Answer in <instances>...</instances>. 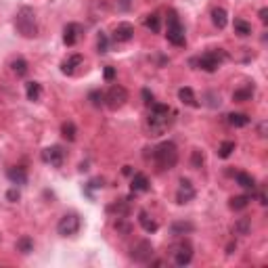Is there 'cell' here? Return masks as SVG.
<instances>
[{
    "label": "cell",
    "instance_id": "obj_1",
    "mask_svg": "<svg viewBox=\"0 0 268 268\" xmlns=\"http://www.w3.org/2000/svg\"><path fill=\"white\" fill-rule=\"evenodd\" d=\"M172 109L164 103H153L151 105V114L147 117V126H149L151 136H161L168 128L172 126Z\"/></svg>",
    "mask_w": 268,
    "mask_h": 268
},
{
    "label": "cell",
    "instance_id": "obj_2",
    "mask_svg": "<svg viewBox=\"0 0 268 268\" xmlns=\"http://www.w3.org/2000/svg\"><path fill=\"white\" fill-rule=\"evenodd\" d=\"M227 59H229V53L224 51V48H211V51H208L206 55L195 57L189 63H191L195 69H203V72H208V74H214Z\"/></svg>",
    "mask_w": 268,
    "mask_h": 268
},
{
    "label": "cell",
    "instance_id": "obj_3",
    "mask_svg": "<svg viewBox=\"0 0 268 268\" xmlns=\"http://www.w3.org/2000/svg\"><path fill=\"white\" fill-rule=\"evenodd\" d=\"M15 30L23 38H34L38 34V23H36V13L32 6H21L15 15Z\"/></svg>",
    "mask_w": 268,
    "mask_h": 268
},
{
    "label": "cell",
    "instance_id": "obj_4",
    "mask_svg": "<svg viewBox=\"0 0 268 268\" xmlns=\"http://www.w3.org/2000/svg\"><path fill=\"white\" fill-rule=\"evenodd\" d=\"M153 159L161 170H172L176 161H178V149H176L172 140H164L153 149Z\"/></svg>",
    "mask_w": 268,
    "mask_h": 268
},
{
    "label": "cell",
    "instance_id": "obj_5",
    "mask_svg": "<svg viewBox=\"0 0 268 268\" xmlns=\"http://www.w3.org/2000/svg\"><path fill=\"white\" fill-rule=\"evenodd\" d=\"M166 38L170 44L174 46H185L187 44V34H185V25L180 23L176 11H168V32Z\"/></svg>",
    "mask_w": 268,
    "mask_h": 268
},
{
    "label": "cell",
    "instance_id": "obj_6",
    "mask_svg": "<svg viewBox=\"0 0 268 268\" xmlns=\"http://www.w3.org/2000/svg\"><path fill=\"white\" fill-rule=\"evenodd\" d=\"M128 101V90L124 86H111L107 93H105V105H107L109 109H119L124 107V103Z\"/></svg>",
    "mask_w": 268,
    "mask_h": 268
},
{
    "label": "cell",
    "instance_id": "obj_7",
    "mask_svg": "<svg viewBox=\"0 0 268 268\" xmlns=\"http://www.w3.org/2000/svg\"><path fill=\"white\" fill-rule=\"evenodd\" d=\"M80 216L77 214H65L57 224V232L61 237H74L80 230Z\"/></svg>",
    "mask_w": 268,
    "mask_h": 268
},
{
    "label": "cell",
    "instance_id": "obj_8",
    "mask_svg": "<svg viewBox=\"0 0 268 268\" xmlns=\"http://www.w3.org/2000/svg\"><path fill=\"white\" fill-rule=\"evenodd\" d=\"M172 260L176 266H187L193 260V248L189 241H180L172 248Z\"/></svg>",
    "mask_w": 268,
    "mask_h": 268
},
{
    "label": "cell",
    "instance_id": "obj_9",
    "mask_svg": "<svg viewBox=\"0 0 268 268\" xmlns=\"http://www.w3.org/2000/svg\"><path fill=\"white\" fill-rule=\"evenodd\" d=\"M151 258H153V245H151V241H138L132 248V260H134V262L147 264V262H151Z\"/></svg>",
    "mask_w": 268,
    "mask_h": 268
},
{
    "label": "cell",
    "instance_id": "obj_10",
    "mask_svg": "<svg viewBox=\"0 0 268 268\" xmlns=\"http://www.w3.org/2000/svg\"><path fill=\"white\" fill-rule=\"evenodd\" d=\"M42 161H44V164H51L53 168H61L63 161H65V151H63L59 145L46 147V149L42 151Z\"/></svg>",
    "mask_w": 268,
    "mask_h": 268
},
{
    "label": "cell",
    "instance_id": "obj_11",
    "mask_svg": "<svg viewBox=\"0 0 268 268\" xmlns=\"http://www.w3.org/2000/svg\"><path fill=\"white\" fill-rule=\"evenodd\" d=\"M191 199H195V187H193V182L189 180V178H180L178 182V191H176V201L180 203H189Z\"/></svg>",
    "mask_w": 268,
    "mask_h": 268
},
{
    "label": "cell",
    "instance_id": "obj_12",
    "mask_svg": "<svg viewBox=\"0 0 268 268\" xmlns=\"http://www.w3.org/2000/svg\"><path fill=\"white\" fill-rule=\"evenodd\" d=\"M134 38V25L128 21H122L117 23V27L114 30V42H130Z\"/></svg>",
    "mask_w": 268,
    "mask_h": 268
},
{
    "label": "cell",
    "instance_id": "obj_13",
    "mask_svg": "<svg viewBox=\"0 0 268 268\" xmlns=\"http://www.w3.org/2000/svg\"><path fill=\"white\" fill-rule=\"evenodd\" d=\"M82 36V25L80 23H67L63 27V42H65L67 46H74L77 40Z\"/></svg>",
    "mask_w": 268,
    "mask_h": 268
},
{
    "label": "cell",
    "instance_id": "obj_14",
    "mask_svg": "<svg viewBox=\"0 0 268 268\" xmlns=\"http://www.w3.org/2000/svg\"><path fill=\"white\" fill-rule=\"evenodd\" d=\"M107 214L115 216V218H128L130 214V197L128 199H117L111 206H107Z\"/></svg>",
    "mask_w": 268,
    "mask_h": 268
},
{
    "label": "cell",
    "instance_id": "obj_15",
    "mask_svg": "<svg viewBox=\"0 0 268 268\" xmlns=\"http://www.w3.org/2000/svg\"><path fill=\"white\" fill-rule=\"evenodd\" d=\"M6 178H9L15 187H23L27 182V172H25V168H21V166H13L6 170Z\"/></svg>",
    "mask_w": 268,
    "mask_h": 268
},
{
    "label": "cell",
    "instance_id": "obj_16",
    "mask_svg": "<svg viewBox=\"0 0 268 268\" xmlns=\"http://www.w3.org/2000/svg\"><path fill=\"white\" fill-rule=\"evenodd\" d=\"M82 61H84L82 55H72V57H67L65 61L61 63V72L65 74V76H74L76 69L82 65Z\"/></svg>",
    "mask_w": 268,
    "mask_h": 268
},
{
    "label": "cell",
    "instance_id": "obj_17",
    "mask_svg": "<svg viewBox=\"0 0 268 268\" xmlns=\"http://www.w3.org/2000/svg\"><path fill=\"white\" fill-rule=\"evenodd\" d=\"M130 189H132V193L136 195V193H147L149 191V178H147L145 174H134L132 176V185H130Z\"/></svg>",
    "mask_w": 268,
    "mask_h": 268
},
{
    "label": "cell",
    "instance_id": "obj_18",
    "mask_svg": "<svg viewBox=\"0 0 268 268\" xmlns=\"http://www.w3.org/2000/svg\"><path fill=\"white\" fill-rule=\"evenodd\" d=\"M253 90H256V86H253V84H245V86L237 88L235 93H232V101H237V103L251 101V96H253Z\"/></svg>",
    "mask_w": 268,
    "mask_h": 268
},
{
    "label": "cell",
    "instance_id": "obj_19",
    "mask_svg": "<svg viewBox=\"0 0 268 268\" xmlns=\"http://www.w3.org/2000/svg\"><path fill=\"white\" fill-rule=\"evenodd\" d=\"M138 224L143 227L145 232H149V235H151V232H157V229H159V227H157V222H155L145 210H140V211H138Z\"/></svg>",
    "mask_w": 268,
    "mask_h": 268
},
{
    "label": "cell",
    "instance_id": "obj_20",
    "mask_svg": "<svg viewBox=\"0 0 268 268\" xmlns=\"http://www.w3.org/2000/svg\"><path fill=\"white\" fill-rule=\"evenodd\" d=\"M235 180H237L239 187L245 189V191H253V189H256V178H253L251 174H248V172H237Z\"/></svg>",
    "mask_w": 268,
    "mask_h": 268
},
{
    "label": "cell",
    "instance_id": "obj_21",
    "mask_svg": "<svg viewBox=\"0 0 268 268\" xmlns=\"http://www.w3.org/2000/svg\"><path fill=\"white\" fill-rule=\"evenodd\" d=\"M211 23H214L218 30H224L229 23V15H227V11L222 9V6H216L214 11H211Z\"/></svg>",
    "mask_w": 268,
    "mask_h": 268
},
{
    "label": "cell",
    "instance_id": "obj_22",
    "mask_svg": "<svg viewBox=\"0 0 268 268\" xmlns=\"http://www.w3.org/2000/svg\"><path fill=\"white\" fill-rule=\"evenodd\" d=\"M178 98L185 105H189V107H199V101H197V96H195V93H193V88H189V86H185V88H180L178 90Z\"/></svg>",
    "mask_w": 268,
    "mask_h": 268
},
{
    "label": "cell",
    "instance_id": "obj_23",
    "mask_svg": "<svg viewBox=\"0 0 268 268\" xmlns=\"http://www.w3.org/2000/svg\"><path fill=\"white\" fill-rule=\"evenodd\" d=\"M227 122L230 126H235V128H245V126L251 122V117L248 114H229L227 115Z\"/></svg>",
    "mask_w": 268,
    "mask_h": 268
},
{
    "label": "cell",
    "instance_id": "obj_24",
    "mask_svg": "<svg viewBox=\"0 0 268 268\" xmlns=\"http://www.w3.org/2000/svg\"><path fill=\"white\" fill-rule=\"evenodd\" d=\"M25 95L30 101H40V96H42V84L40 82H27L25 84Z\"/></svg>",
    "mask_w": 268,
    "mask_h": 268
},
{
    "label": "cell",
    "instance_id": "obj_25",
    "mask_svg": "<svg viewBox=\"0 0 268 268\" xmlns=\"http://www.w3.org/2000/svg\"><path fill=\"white\" fill-rule=\"evenodd\" d=\"M15 248H17V251L23 253V256H27V253H32V251H34V239H32V237H27V235L19 237V239H17V243H15Z\"/></svg>",
    "mask_w": 268,
    "mask_h": 268
},
{
    "label": "cell",
    "instance_id": "obj_26",
    "mask_svg": "<svg viewBox=\"0 0 268 268\" xmlns=\"http://www.w3.org/2000/svg\"><path fill=\"white\" fill-rule=\"evenodd\" d=\"M145 27L147 30H151L153 34H159L161 32V17L157 13H151V15L145 17Z\"/></svg>",
    "mask_w": 268,
    "mask_h": 268
},
{
    "label": "cell",
    "instance_id": "obj_27",
    "mask_svg": "<svg viewBox=\"0 0 268 268\" xmlns=\"http://www.w3.org/2000/svg\"><path fill=\"white\" fill-rule=\"evenodd\" d=\"M193 222H174L170 227V232L174 237H180V235H187V232H193Z\"/></svg>",
    "mask_w": 268,
    "mask_h": 268
},
{
    "label": "cell",
    "instance_id": "obj_28",
    "mask_svg": "<svg viewBox=\"0 0 268 268\" xmlns=\"http://www.w3.org/2000/svg\"><path fill=\"white\" fill-rule=\"evenodd\" d=\"M249 201H251V195H237V197H232L230 199V210H235V211H239V210H245L249 206Z\"/></svg>",
    "mask_w": 268,
    "mask_h": 268
},
{
    "label": "cell",
    "instance_id": "obj_29",
    "mask_svg": "<svg viewBox=\"0 0 268 268\" xmlns=\"http://www.w3.org/2000/svg\"><path fill=\"white\" fill-rule=\"evenodd\" d=\"M232 27H235V34H239V36H251V23H248L245 19H235V23H232Z\"/></svg>",
    "mask_w": 268,
    "mask_h": 268
},
{
    "label": "cell",
    "instance_id": "obj_30",
    "mask_svg": "<svg viewBox=\"0 0 268 268\" xmlns=\"http://www.w3.org/2000/svg\"><path fill=\"white\" fill-rule=\"evenodd\" d=\"M235 140H224V143L218 147V157H222V159H227L232 155V151H235Z\"/></svg>",
    "mask_w": 268,
    "mask_h": 268
},
{
    "label": "cell",
    "instance_id": "obj_31",
    "mask_svg": "<svg viewBox=\"0 0 268 268\" xmlns=\"http://www.w3.org/2000/svg\"><path fill=\"white\" fill-rule=\"evenodd\" d=\"M249 229H251V220L249 218H239V220L235 222V235H248L249 232Z\"/></svg>",
    "mask_w": 268,
    "mask_h": 268
},
{
    "label": "cell",
    "instance_id": "obj_32",
    "mask_svg": "<svg viewBox=\"0 0 268 268\" xmlns=\"http://www.w3.org/2000/svg\"><path fill=\"white\" fill-rule=\"evenodd\" d=\"M61 134H63V138L69 140V143H72V140H76V134H77L76 124H74V122H63V126H61Z\"/></svg>",
    "mask_w": 268,
    "mask_h": 268
},
{
    "label": "cell",
    "instance_id": "obj_33",
    "mask_svg": "<svg viewBox=\"0 0 268 268\" xmlns=\"http://www.w3.org/2000/svg\"><path fill=\"white\" fill-rule=\"evenodd\" d=\"M11 67H13V74L19 76V77H23L27 74V69H30V67H27V61L25 59H15V61L11 63Z\"/></svg>",
    "mask_w": 268,
    "mask_h": 268
},
{
    "label": "cell",
    "instance_id": "obj_34",
    "mask_svg": "<svg viewBox=\"0 0 268 268\" xmlns=\"http://www.w3.org/2000/svg\"><path fill=\"white\" fill-rule=\"evenodd\" d=\"M88 101L93 103V107H103L105 105V93H101V90H90Z\"/></svg>",
    "mask_w": 268,
    "mask_h": 268
},
{
    "label": "cell",
    "instance_id": "obj_35",
    "mask_svg": "<svg viewBox=\"0 0 268 268\" xmlns=\"http://www.w3.org/2000/svg\"><path fill=\"white\" fill-rule=\"evenodd\" d=\"M96 48H98V53H107L109 51V38H107V34H105V32H98Z\"/></svg>",
    "mask_w": 268,
    "mask_h": 268
},
{
    "label": "cell",
    "instance_id": "obj_36",
    "mask_svg": "<svg viewBox=\"0 0 268 268\" xmlns=\"http://www.w3.org/2000/svg\"><path fill=\"white\" fill-rule=\"evenodd\" d=\"M115 230H117V232H122V235H128V232H130V224L126 222V218H117V222H115Z\"/></svg>",
    "mask_w": 268,
    "mask_h": 268
},
{
    "label": "cell",
    "instance_id": "obj_37",
    "mask_svg": "<svg viewBox=\"0 0 268 268\" xmlns=\"http://www.w3.org/2000/svg\"><path fill=\"white\" fill-rule=\"evenodd\" d=\"M203 96H206V98H211V101H208L210 107H220V95H216V93H206Z\"/></svg>",
    "mask_w": 268,
    "mask_h": 268
},
{
    "label": "cell",
    "instance_id": "obj_38",
    "mask_svg": "<svg viewBox=\"0 0 268 268\" xmlns=\"http://www.w3.org/2000/svg\"><path fill=\"white\" fill-rule=\"evenodd\" d=\"M191 164H193V168H201L203 166V153L201 151H193V157H191Z\"/></svg>",
    "mask_w": 268,
    "mask_h": 268
},
{
    "label": "cell",
    "instance_id": "obj_39",
    "mask_svg": "<svg viewBox=\"0 0 268 268\" xmlns=\"http://www.w3.org/2000/svg\"><path fill=\"white\" fill-rule=\"evenodd\" d=\"M143 103L147 105V107H151V105L155 103V96H153V93L149 88H143Z\"/></svg>",
    "mask_w": 268,
    "mask_h": 268
},
{
    "label": "cell",
    "instance_id": "obj_40",
    "mask_svg": "<svg viewBox=\"0 0 268 268\" xmlns=\"http://www.w3.org/2000/svg\"><path fill=\"white\" fill-rule=\"evenodd\" d=\"M103 77H105V80H107V82H111V80H114V77H115V67H105V72H103Z\"/></svg>",
    "mask_w": 268,
    "mask_h": 268
},
{
    "label": "cell",
    "instance_id": "obj_41",
    "mask_svg": "<svg viewBox=\"0 0 268 268\" xmlns=\"http://www.w3.org/2000/svg\"><path fill=\"white\" fill-rule=\"evenodd\" d=\"M19 197H21V195H19V191H17V187H15V189H11V191H9V193H6V199H9L11 203H15V201H19Z\"/></svg>",
    "mask_w": 268,
    "mask_h": 268
},
{
    "label": "cell",
    "instance_id": "obj_42",
    "mask_svg": "<svg viewBox=\"0 0 268 268\" xmlns=\"http://www.w3.org/2000/svg\"><path fill=\"white\" fill-rule=\"evenodd\" d=\"M103 182H105L103 178H95V180H90V182H88V189H101V187H103Z\"/></svg>",
    "mask_w": 268,
    "mask_h": 268
},
{
    "label": "cell",
    "instance_id": "obj_43",
    "mask_svg": "<svg viewBox=\"0 0 268 268\" xmlns=\"http://www.w3.org/2000/svg\"><path fill=\"white\" fill-rule=\"evenodd\" d=\"M260 21L268 23V9H260Z\"/></svg>",
    "mask_w": 268,
    "mask_h": 268
},
{
    "label": "cell",
    "instance_id": "obj_44",
    "mask_svg": "<svg viewBox=\"0 0 268 268\" xmlns=\"http://www.w3.org/2000/svg\"><path fill=\"white\" fill-rule=\"evenodd\" d=\"M132 2H134V0H119V4H122V9H124V11H128Z\"/></svg>",
    "mask_w": 268,
    "mask_h": 268
},
{
    "label": "cell",
    "instance_id": "obj_45",
    "mask_svg": "<svg viewBox=\"0 0 268 268\" xmlns=\"http://www.w3.org/2000/svg\"><path fill=\"white\" fill-rule=\"evenodd\" d=\"M258 199H260V203H262V206H266V203H268V201H266V195H264V193H260V195H258Z\"/></svg>",
    "mask_w": 268,
    "mask_h": 268
},
{
    "label": "cell",
    "instance_id": "obj_46",
    "mask_svg": "<svg viewBox=\"0 0 268 268\" xmlns=\"http://www.w3.org/2000/svg\"><path fill=\"white\" fill-rule=\"evenodd\" d=\"M124 174L130 176V174H132V168H130V166H124Z\"/></svg>",
    "mask_w": 268,
    "mask_h": 268
},
{
    "label": "cell",
    "instance_id": "obj_47",
    "mask_svg": "<svg viewBox=\"0 0 268 268\" xmlns=\"http://www.w3.org/2000/svg\"><path fill=\"white\" fill-rule=\"evenodd\" d=\"M235 248H237V245H235V243H230L229 248H227V253H232V249H235Z\"/></svg>",
    "mask_w": 268,
    "mask_h": 268
}]
</instances>
